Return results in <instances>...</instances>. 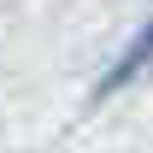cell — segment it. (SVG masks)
<instances>
[{"instance_id": "cell-1", "label": "cell", "mask_w": 153, "mask_h": 153, "mask_svg": "<svg viewBox=\"0 0 153 153\" xmlns=\"http://www.w3.org/2000/svg\"><path fill=\"white\" fill-rule=\"evenodd\" d=\"M147 24H141V30H135L130 36V47H124V53L112 59V65H106V76H100V88H94V100H106V94H118V88H130L135 76H141V65H147Z\"/></svg>"}]
</instances>
